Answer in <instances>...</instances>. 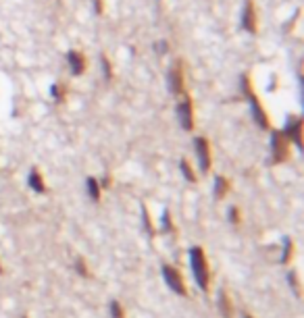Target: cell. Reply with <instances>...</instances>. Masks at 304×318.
I'll use <instances>...</instances> for the list:
<instances>
[{"label": "cell", "mask_w": 304, "mask_h": 318, "mask_svg": "<svg viewBox=\"0 0 304 318\" xmlns=\"http://www.w3.org/2000/svg\"><path fill=\"white\" fill-rule=\"evenodd\" d=\"M86 187H88V193H90V198L94 200V202H98L100 200V187H98V183H96V179H90L86 181Z\"/></svg>", "instance_id": "7c38bea8"}, {"label": "cell", "mask_w": 304, "mask_h": 318, "mask_svg": "<svg viewBox=\"0 0 304 318\" xmlns=\"http://www.w3.org/2000/svg\"><path fill=\"white\" fill-rule=\"evenodd\" d=\"M271 146H273V161H283L285 158V154H288V150H285V137H283V133H279V131H275L273 133V139H271Z\"/></svg>", "instance_id": "9c48e42d"}, {"label": "cell", "mask_w": 304, "mask_h": 318, "mask_svg": "<svg viewBox=\"0 0 304 318\" xmlns=\"http://www.w3.org/2000/svg\"><path fill=\"white\" fill-rule=\"evenodd\" d=\"M163 227L167 229V231H171V223H169V215H167V212L163 215Z\"/></svg>", "instance_id": "ffe728a7"}, {"label": "cell", "mask_w": 304, "mask_h": 318, "mask_svg": "<svg viewBox=\"0 0 304 318\" xmlns=\"http://www.w3.org/2000/svg\"><path fill=\"white\" fill-rule=\"evenodd\" d=\"M111 314H113V318H123V310L117 302H111Z\"/></svg>", "instance_id": "9a60e30c"}, {"label": "cell", "mask_w": 304, "mask_h": 318, "mask_svg": "<svg viewBox=\"0 0 304 318\" xmlns=\"http://www.w3.org/2000/svg\"><path fill=\"white\" fill-rule=\"evenodd\" d=\"M229 219H231V223H238V210L235 208H229Z\"/></svg>", "instance_id": "44dd1931"}, {"label": "cell", "mask_w": 304, "mask_h": 318, "mask_svg": "<svg viewBox=\"0 0 304 318\" xmlns=\"http://www.w3.org/2000/svg\"><path fill=\"white\" fill-rule=\"evenodd\" d=\"M155 50L159 52V55H167L169 46H167V42H159V44H155Z\"/></svg>", "instance_id": "ac0fdd59"}, {"label": "cell", "mask_w": 304, "mask_h": 318, "mask_svg": "<svg viewBox=\"0 0 304 318\" xmlns=\"http://www.w3.org/2000/svg\"><path fill=\"white\" fill-rule=\"evenodd\" d=\"M177 117L179 123L185 131H190L194 127V113H192V100L188 96H183V100L177 104Z\"/></svg>", "instance_id": "7a4b0ae2"}, {"label": "cell", "mask_w": 304, "mask_h": 318, "mask_svg": "<svg viewBox=\"0 0 304 318\" xmlns=\"http://www.w3.org/2000/svg\"><path fill=\"white\" fill-rule=\"evenodd\" d=\"M283 256H281V262H285L288 260V254H290V247H292V243H290V239H283Z\"/></svg>", "instance_id": "e0dca14e"}, {"label": "cell", "mask_w": 304, "mask_h": 318, "mask_svg": "<svg viewBox=\"0 0 304 318\" xmlns=\"http://www.w3.org/2000/svg\"><path fill=\"white\" fill-rule=\"evenodd\" d=\"M100 61H103V69H105V77H107V79H111V63H109V61H107L105 57H103V59H100Z\"/></svg>", "instance_id": "d6986e66"}, {"label": "cell", "mask_w": 304, "mask_h": 318, "mask_svg": "<svg viewBox=\"0 0 304 318\" xmlns=\"http://www.w3.org/2000/svg\"><path fill=\"white\" fill-rule=\"evenodd\" d=\"M163 277H165V281H167V285L171 287L175 293L185 295V285H183V281H181V277H179V273H177L175 269L165 267V269H163Z\"/></svg>", "instance_id": "277c9868"}, {"label": "cell", "mask_w": 304, "mask_h": 318, "mask_svg": "<svg viewBox=\"0 0 304 318\" xmlns=\"http://www.w3.org/2000/svg\"><path fill=\"white\" fill-rule=\"evenodd\" d=\"M53 96H55V98H61V85H53Z\"/></svg>", "instance_id": "7402d4cb"}, {"label": "cell", "mask_w": 304, "mask_h": 318, "mask_svg": "<svg viewBox=\"0 0 304 318\" xmlns=\"http://www.w3.org/2000/svg\"><path fill=\"white\" fill-rule=\"evenodd\" d=\"M194 146H196V154H198V163H200V169L207 173V171H209V167H211V152H209V141H207L205 137H196Z\"/></svg>", "instance_id": "5b68a950"}, {"label": "cell", "mask_w": 304, "mask_h": 318, "mask_svg": "<svg viewBox=\"0 0 304 318\" xmlns=\"http://www.w3.org/2000/svg\"><path fill=\"white\" fill-rule=\"evenodd\" d=\"M242 27L248 33H257V13H255V5L250 0L244 5V11H242Z\"/></svg>", "instance_id": "8992f818"}, {"label": "cell", "mask_w": 304, "mask_h": 318, "mask_svg": "<svg viewBox=\"0 0 304 318\" xmlns=\"http://www.w3.org/2000/svg\"><path fill=\"white\" fill-rule=\"evenodd\" d=\"M190 264H192V273L194 279L198 283L200 289H207L209 287V271H207V258L202 254V250L196 245L190 250Z\"/></svg>", "instance_id": "6da1fadb"}, {"label": "cell", "mask_w": 304, "mask_h": 318, "mask_svg": "<svg viewBox=\"0 0 304 318\" xmlns=\"http://www.w3.org/2000/svg\"><path fill=\"white\" fill-rule=\"evenodd\" d=\"M244 318H250V316H248V314H246V316H244Z\"/></svg>", "instance_id": "cb8c5ba5"}, {"label": "cell", "mask_w": 304, "mask_h": 318, "mask_svg": "<svg viewBox=\"0 0 304 318\" xmlns=\"http://www.w3.org/2000/svg\"><path fill=\"white\" fill-rule=\"evenodd\" d=\"M27 181H29V187H31L33 191H38V193H42V191H44V181H42V177H40V173H38V171H31Z\"/></svg>", "instance_id": "8fae6325"}, {"label": "cell", "mask_w": 304, "mask_h": 318, "mask_svg": "<svg viewBox=\"0 0 304 318\" xmlns=\"http://www.w3.org/2000/svg\"><path fill=\"white\" fill-rule=\"evenodd\" d=\"M179 167H181V173H183V177H185V179H188V181H196V177H194V173H192V169L188 167V163H185V161H181L179 163Z\"/></svg>", "instance_id": "5bb4252c"}, {"label": "cell", "mask_w": 304, "mask_h": 318, "mask_svg": "<svg viewBox=\"0 0 304 318\" xmlns=\"http://www.w3.org/2000/svg\"><path fill=\"white\" fill-rule=\"evenodd\" d=\"M225 191H227V181L223 179V177H217V179H215V196L221 198Z\"/></svg>", "instance_id": "4fadbf2b"}, {"label": "cell", "mask_w": 304, "mask_h": 318, "mask_svg": "<svg viewBox=\"0 0 304 318\" xmlns=\"http://www.w3.org/2000/svg\"><path fill=\"white\" fill-rule=\"evenodd\" d=\"M283 137H290L298 148H302V121L300 119H290V123L285 125V135Z\"/></svg>", "instance_id": "52a82bcc"}, {"label": "cell", "mask_w": 304, "mask_h": 318, "mask_svg": "<svg viewBox=\"0 0 304 318\" xmlns=\"http://www.w3.org/2000/svg\"><path fill=\"white\" fill-rule=\"evenodd\" d=\"M0 273H3V269H0Z\"/></svg>", "instance_id": "d4e9b609"}, {"label": "cell", "mask_w": 304, "mask_h": 318, "mask_svg": "<svg viewBox=\"0 0 304 318\" xmlns=\"http://www.w3.org/2000/svg\"><path fill=\"white\" fill-rule=\"evenodd\" d=\"M244 83H246V96H248L250 106H252V115H255V119H257L259 125H261L263 129H267V127H269V123H267V115H265V111H263V106H261L259 98L250 92V85H248V79H246V77H244Z\"/></svg>", "instance_id": "3957f363"}, {"label": "cell", "mask_w": 304, "mask_h": 318, "mask_svg": "<svg viewBox=\"0 0 304 318\" xmlns=\"http://www.w3.org/2000/svg\"><path fill=\"white\" fill-rule=\"evenodd\" d=\"M96 5V13H103V0H94Z\"/></svg>", "instance_id": "603a6c76"}, {"label": "cell", "mask_w": 304, "mask_h": 318, "mask_svg": "<svg viewBox=\"0 0 304 318\" xmlns=\"http://www.w3.org/2000/svg\"><path fill=\"white\" fill-rule=\"evenodd\" d=\"M219 297H221V310L225 308V316L229 318L231 314H229V302H227V295H225V293H221V295H219Z\"/></svg>", "instance_id": "2e32d148"}, {"label": "cell", "mask_w": 304, "mask_h": 318, "mask_svg": "<svg viewBox=\"0 0 304 318\" xmlns=\"http://www.w3.org/2000/svg\"><path fill=\"white\" fill-rule=\"evenodd\" d=\"M67 61H69V67H71L73 75H81L83 73V69H86V61H83V57L79 55V52L71 50L69 55H67Z\"/></svg>", "instance_id": "30bf717a"}, {"label": "cell", "mask_w": 304, "mask_h": 318, "mask_svg": "<svg viewBox=\"0 0 304 318\" xmlns=\"http://www.w3.org/2000/svg\"><path fill=\"white\" fill-rule=\"evenodd\" d=\"M169 90L173 94L183 92V73H181V65H175L169 71Z\"/></svg>", "instance_id": "ba28073f"}]
</instances>
